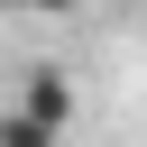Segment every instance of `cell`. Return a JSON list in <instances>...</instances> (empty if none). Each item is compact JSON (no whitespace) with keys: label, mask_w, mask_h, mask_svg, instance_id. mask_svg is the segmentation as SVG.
<instances>
[{"label":"cell","mask_w":147,"mask_h":147,"mask_svg":"<svg viewBox=\"0 0 147 147\" xmlns=\"http://www.w3.org/2000/svg\"><path fill=\"white\" fill-rule=\"evenodd\" d=\"M18 110H37L46 129H74V74H64V64H28V83H18Z\"/></svg>","instance_id":"1"},{"label":"cell","mask_w":147,"mask_h":147,"mask_svg":"<svg viewBox=\"0 0 147 147\" xmlns=\"http://www.w3.org/2000/svg\"><path fill=\"white\" fill-rule=\"evenodd\" d=\"M0 147H64V129H46L37 110H18V101H9V110H0Z\"/></svg>","instance_id":"2"},{"label":"cell","mask_w":147,"mask_h":147,"mask_svg":"<svg viewBox=\"0 0 147 147\" xmlns=\"http://www.w3.org/2000/svg\"><path fill=\"white\" fill-rule=\"evenodd\" d=\"M0 9H28V18H64V9H83V0H0Z\"/></svg>","instance_id":"3"}]
</instances>
